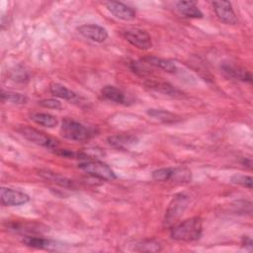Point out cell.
Here are the masks:
<instances>
[{"instance_id": "cb8c5ba5", "label": "cell", "mask_w": 253, "mask_h": 253, "mask_svg": "<svg viewBox=\"0 0 253 253\" xmlns=\"http://www.w3.org/2000/svg\"><path fill=\"white\" fill-rule=\"evenodd\" d=\"M161 245L159 242L153 239H145L137 242L133 247L134 251L138 252H159L161 251Z\"/></svg>"}, {"instance_id": "5bb4252c", "label": "cell", "mask_w": 253, "mask_h": 253, "mask_svg": "<svg viewBox=\"0 0 253 253\" xmlns=\"http://www.w3.org/2000/svg\"><path fill=\"white\" fill-rule=\"evenodd\" d=\"M8 228L22 233H42L46 231V227L32 221H13L8 224Z\"/></svg>"}, {"instance_id": "4fadbf2b", "label": "cell", "mask_w": 253, "mask_h": 253, "mask_svg": "<svg viewBox=\"0 0 253 253\" xmlns=\"http://www.w3.org/2000/svg\"><path fill=\"white\" fill-rule=\"evenodd\" d=\"M108 143L118 149H128L138 142V137L129 133H120L111 135L107 138Z\"/></svg>"}, {"instance_id": "277c9868", "label": "cell", "mask_w": 253, "mask_h": 253, "mask_svg": "<svg viewBox=\"0 0 253 253\" xmlns=\"http://www.w3.org/2000/svg\"><path fill=\"white\" fill-rule=\"evenodd\" d=\"M152 178L155 181H160V182L174 180V181L187 183L191 180V172L185 167L159 168L152 172Z\"/></svg>"}, {"instance_id": "7a4b0ae2", "label": "cell", "mask_w": 253, "mask_h": 253, "mask_svg": "<svg viewBox=\"0 0 253 253\" xmlns=\"http://www.w3.org/2000/svg\"><path fill=\"white\" fill-rule=\"evenodd\" d=\"M60 132L66 139L74 141H86L94 135L92 128L73 119H64L62 121Z\"/></svg>"}, {"instance_id": "ffe728a7", "label": "cell", "mask_w": 253, "mask_h": 253, "mask_svg": "<svg viewBox=\"0 0 253 253\" xmlns=\"http://www.w3.org/2000/svg\"><path fill=\"white\" fill-rule=\"evenodd\" d=\"M101 93L104 98H106L109 101L115 102L117 104H125L126 101L125 93L121 89L112 85L104 86L103 89L101 90Z\"/></svg>"}, {"instance_id": "30bf717a", "label": "cell", "mask_w": 253, "mask_h": 253, "mask_svg": "<svg viewBox=\"0 0 253 253\" xmlns=\"http://www.w3.org/2000/svg\"><path fill=\"white\" fill-rule=\"evenodd\" d=\"M212 7L215 15L224 24L235 25L237 23V16L233 11L232 5L228 1H214L212 2Z\"/></svg>"}, {"instance_id": "603a6c76", "label": "cell", "mask_w": 253, "mask_h": 253, "mask_svg": "<svg viewBox=\"0 0 253 253\" xmlns=\"http://www.w3.org/2000/svg\"><path fill=\"white\" fill-rule=\"evenodd\" d=\"M40 176H42V178H44L45 180H48V181H51L59 186H62V187H65V188H73L74 187V183L72 181H70L69 179L59 175V174H56V173H52V172H49V171H40L39 173Z\"/></svg>"}, {"instance_id": "e0dca14e", "label": "cell", "mask_w": 253, "mask_h": 253, "mask_svg": "<svg viewBox=\"0 0 253 253\" xmlns=\"http://www.w3.org/2000/svg\"><path fill=\"white\" fill-rule=\"evenodd\" d=\"M145 85L146 87H148L149 89H152L156 92L162 93L164 95H168V96H181L182 93L175 88L173 85H171L170 83L167 82H163V81H156V80H147L145 81Z\"/></svg>"}, {"instance_id": "484cf974", "label": "cell", "mask_w": 253, "mask_h": 253, "mask_svg": "<svg viewBox=\"0 0 253 253\" xmlns=\"http://www.w3.org/2000/svg\"><path fill=\"white\" fill-rule=\"evenodd\" d=\"M231 183L236 184V185H240L242 187L248 188L249 190L252 189V183L253 180L250 176L247 175H243V174H234L233 176H231L230 178Z\"/></svg>"}, {"instance_id": "7402d4cb", "label": "cell", "mask_w": 253, "mask_h": 253, "mask_svg": "<svg viewBox=\"0 0 253 253\" xmlns=\"http://www.w3.org/2000/svg\"><path fill=\"white\" fill-rule=\"evenodd\" d=\"M31 120L37 125L46 127H54L58 124L57 118L47 113H34L31 115Z\"/></svg>"}, {"instance_id": "9c48e42d", "label": "cell", "mask_w": 253, "mask_h": 253, "mask_svg": "<svg viewBox=\"0 0 253 253\" xmlns=\"http://www.w3.org/2000/svg\"><path fill=\"white\" fill-rule=\"evenodd\" d=\"M220 70L229 79H234L242 82L251 83L252 74L246 68L236 65L232 62H222L220 64Z\"/></svg>"}, {"instance_id": "8fae6325", "label": "cell", "mask_w": 253, "mask_h": 253, "mask_svg": "<svg viewBox=\"0 0 253 253\" xmlns=\"http://www.w3.org/2000/svg\"><path fill=\"white\" fill-rule=\"evenodd\" d=\"M78 32L84 38L95 42H103L108 39V31L96 24H85L78 28Z\"/></svg>"}, {"instance_id": "9a60e30c", "label": "cell", "mask_w": 253, "mask_h": 253, "mask_svg": "<svg viewBox=\"0 0 253 253\" xmlns=\"http://www.w3.org/2000/svg\"><path fill=\"white\" fill-rule=\"evenodd\" d=\"M142 61H144L145 63L158 67L168 73H175L177 72V65L175 64V62H173L170 59H166V58H162V57H158L155 55H147L144 56L142 58Z\"/></svg>"}, {"instance_id": "ba28073f", "label": "cell", "mask_w": 253, "mask_h": 253, "mask_svg": "<svg viewBox=\"0 0 253 253\" xmlns=\"http://www.w3.org/2000/svg\"><path fill=\"white\" fill-rule=\"evenodd\" d=\"M1 204L6 207H16L25 205L30 201V197L19 190L2 187L0 190Z\"/></svg>"}, {"instance_id": "d6986e66", "label": "cell", "mask_w": 253, "mask_h": 253, "mask_svg": "<svg viewBox=\"0 0 253 253\" xmlns=\"http://www.w3.org/2000/svg\"><path fill=\"white\" fill-rule=\"evenodd\" d=\"M147 115L150 116L151 118L165 124H173L177 123L181 120V118L174 114L171 113L167 110H160V109H149L147 110Z\"/></svg>"}, {"instance_id": "d4e9b609", "label": "cell", "mask_w": 253, "mask_h": 253, "mask_svg": "<svg viewBox=\"0 0 253 253\" xmlns=\"http://www.w3.org/2000/svg\"><path fill=\"white\" fill-rule=\"evenodd\" d=\"M1 98H2V101H8V102H11L13 104H18V105H23L28 102L27 96H25L21 93L13 92V91H2Z\"/></svg>"}, {"instance_id": "4316f807", "label": "cell", "mask_w": 253, "mask_h": 253, "mask_svg": "<svg viewBox=\"0 0 253 253\" xmlns=\"http://www.w3.org/2000/svg\"><path fill=\"white\" fill-rule=\"evenodd\" d=\"M129 68L133 73L137 74L140 77H145L150 74V70L147 68V66H145L144 63L138 61H130Z\"/></svg>"}, {"instance_id": "52a82bcc", "label": "cell", "mask_w": 253, "mask_h": 253, "mask_svg": "<svg viewBox=\"0 0 253 253\" xmlns=\"http://www.w3.org/2000/svg\"><path fill=\"white\" fill-rule=\"evenodd\" d=\"M124 37L130 44L139 49L146 50L152 47V40L150 35L142 29H127L124 32Z\"/></svg>"}, {"instance_id": "3957f363", "label": "cell", "mask_w": 253, "mask_h": 253, "mask_svg": "<svg viewBox=\"0 0 253 253\" xmlns=\"http://www.w3.org/2000/svg\"><path fill=\"white\" fill-rule=\"evenodd\" d=\"M78 167L86 173L102 180L112 181L117 178L116 173L106 163L99 160H85L78 164Z\"/></svg>"}, {"instance_id": "f1b7e54d", "label": "cell", "mask_w": 253, "mask_h": 253, "mask_svg": "<svg viewBox=\"0 0 253 253\" xmlns=\"http://www.w3.org/2000/svg\"><path fill=\"white\" fill-rule=\"evenodd\" d=\"M12 78L15 81L18 82H24L25 80H28L29 78V74L27 71H25L23 68L22 69H16V71H13L12 73Z\"/></svg>"}, {"instance_id": "f546056e", "label": "cell", "mask_w": 253, "mask_h": 253, "mask_svg": "<svg viewBox=\"0 0 253 253\" xmlns=\"http://www.w3.org/2000/svg\"><path fill=\"white\" fill-rule=\"evenodd\" d=\"M242 245H243L245 248H248L249 250H251L252 247H253V242H252L251 237H249V236H243V237H242Z\"/></svg>"}, {"instance_id": "5b68a950", "label": "cell", "mask_w": 253, "mask_h": 253, "mask_svg": "<svg viewBox=\"0 0 253 253\" xmlns=\"http://www.w3.org/2000/svg\"><path fill=\"white\" fill-rule=\"evenodd\" d=\"M18 131L24 136L26 139L30 140L31 142H34L38 145H41L42 147H45L47 149H56L58 142L57 140L53 139L52 137L48 136L42 131H40L34 127L31 126H21Z\"/></svg>"}, {"instance_id": "7c38bea8", "label": "cell", "mask_w": 253, "mask_h": 253, "mask_svg": "<svg viewBox=\"0 0 253 253\" xmlns=\"http://www.w3.org/2000/svg\"><path fill=\"white\" fill-rule=\"evenodd\" d=\"M105 5L108 11L111 12V14H113L118 19L124 21H130L133 20L136 16L134 8L122 2H107Z\"/></svg>"}, {"instance_id": "6da1fadb", "label": "cell", "mask_w": 253, "mask_h": 253, "mask_svg": "<svg viewBox=\"0 0 253 253\" xmlns=\"http://www.w3.org/2000/svg\"><path fill=\"white\" fill-rule=\"evenodd\" d=\"M203 233V220L199 216L187 218L179 223L174 224L170 230V236L178 241H195Z\"/></svg>"}, {"instance_id": "44dd1931", "label": "cell", "mask_w": 253, "mask_h": 253, "mask_svg": "<svg viewBox=\"0 0 253 253\" xmlns=\"http://www.w3.org/2000/svg\"><path fill=\"white\" fill-rule=\"evenodd\" d=\"M49 91L53 96L67 101H74L78 98V95L75 92L59 83H51L49 86Z\"/></svg>"}, {"instance_id": "83f0119b", "label": "cell", "mask_w": 253, "mask_h": 253, "mask_svg": "<svg viewBox=\"0 0 253 253\" xmlns=\"http://www.w3.org/2000/svg\"><path fill=\"white\" fill-rule=\"evenodd\" d=\"M39 105L46 108V109H54V110H58L61 109V103L58 100L55 99H43L39 101Z\"/></svg>"}, {"instance_id": "2e32d148", "label": "cell", "mask_w": 253, "mask_h": 253, "mask_svg": "<svg viewBox=\"0 0 253 253\" xmlns=\"http://www.w3.org/2000/svg\"><path fill=\"white\" fill-rule=\"evenodd\" d=\"M176 8L178 12L186 18L200 19L203 18V13L193 1H179L176 3Z\"/></svg>"}, {"instance_id": "8992f818", "label": "cell", "mask_w": 253, "mask_h": 253, "mask_svg": "<svg viewBox=\"0 0 253 253\" xmlns=\"http://www.w3.org/2000/svg\"><path fill=\"white\" fill-rule=\"evenodd\" d=\"M189 203V197L184 194L176 195L171 201L164 218V225L167 227L172 226L177 222V219L181 216Z\"/></svg>"}, {"instance_id": "ac0fdd59", "label": "cell", "mask_w": 253, "mask_h": 253, "mask_svg": "<svg viewBox=\"0 0 253 253\" xmlns=\"http://www.w3.org/2000/svg\"><path fill=\"white\" fill-rule=\"evenodd\" d=\"M23 244H25L28 247H33V248H38V249H49L51 247L55 248V242L44 238V237H38V236H32V235H28V236H24V238L22 239Z\"/></svg>"}]
</instances>
